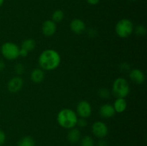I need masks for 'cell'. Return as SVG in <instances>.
<instances>
[{
	"label": "cell",
	"instance_id": "27",
	"mask_svg": "<svg viewBox=\"0 0 147 146\" xmlns=\"http://www.w3.org/2000/svg\"><path fill=\"white\" fill-rule=\"evenodd\" d=\"M97 146H109V143L106 140H105L104 138L100 139V140L98 141Z\"/></svg>",
	"mask_w": 147,
	"mask_h": 146
},
{
	"label": "cell",
	"instance_id": "31",
	"mask_svg": "<svg viewBox=\"0 0 147 146\" xmlns=\"http://www.w3.org/2000/svg\"><path fill=\"white\" fill-rule=\"evenodd\" d=\"M4 2V0H0V7L3 5Z\"/></svg>",
	"mask_w": 147,
	"mask_h": 146
},
{
	"label": "cell",
	"instance_id": "19",
	"mask_svg": "<svg viewBox=\"0 0 147 146\" xmlns=\"http://www.w3.org/2000/svg\"><path fill=\"white\" fill-rule=\"evenodd\" d=\"M80 146H94L95 142L93 137L89 135H86L80 138Z\"/></svg>",
	"mask_w": 147,
	"mask_h": 146
},
{
	"label": "cell",
	"instance_id": "2",
	"mask_svg": "<svg viewBox=\"0 0 147 146\" xmlns=\"http://www.w3.org/2000/svg\"><path fill=\"white\" fill-rule=\"evenodd\" d=\"M78 119V117L76 112L69 108L61 110L57 116V121L59 125L63 128L68 130L76 127Z\"/></svg>",
	"mask_w": 147,
	"mask_h": 146
},
{
	"label": "cell",
	"instance_id": "16",
	"mask_svg": "<svg viewBox=\"0 0 147 146\" xmlns=\"http://www.w3.org/2000/svg\"><path fill=\"white\" fill-rule=\"evenodd\" d=\"M35 47L36 42L34 41V40H33V39H26L22 43L21 48L24 49L28 52H30L33 51L34 50V48H35Z\"/></svg>",
	"mask_w": 147,
	"mask_h": 146
},
{
	"label": "cell",
	"instance_id": "17",
	"mask_svg": "<svg viewBox=\"0 0 147 146\" xmlns=\"http://www.w3.org/2000/svg\"><path fill=\"white\" fill-rule=\"evenodd\" d=\"M17 146H35V141L31 136H24L19 140Z\"/></svg>",
	"mask_w": 147,
	"mask_h": 146
},
{
	"label": "cell",
	"instance_id": "15",
	"mask_svg": "<svg viewBox=\"0 0 147 146\" xmlns=\"http://www.w3.org/2000/svg\"><path fill=\"white\" fill-rule=\"evenodd\" d=\"M113 106L116 113H122L126 110L127 102L125 98H116Z\"/></svg>",
	"mask_w": 147,
	"mask_h": 146
},
{
	"label": "cell",
	"instance_id": "18",
	"mask_svg": "<svg viewBox=\"0 0 147 146\" xmlns=\"http://www.w3.org/2000/svg\"><path fill=\"white\" fill-rule=\"evenodd\" d=\"M64 12L62 10L57 9L53 12V15H52V20L56 24L59 22H61L64 19Z\"/></svg>",
	"mask_w": 147,
	"mask_h": 146
},
{
	"label": "cell",
	"instance_id": "22",
	"mask_svg": "<svg viewBox=\"0 0 147 146\" xmlns=\"http://www.w3.org/2000/svg\"><path fill=\"white\" fill-rule=\"evenodd\" d=\"M14 70L17 75H22V74H24V71H25V67L22 63H17L14 66Z\"/></svg>",
	"mask_w": 147,
	"mask_h": 146
},
{
	"label": "cell",
	"instance_id": "9",
	"mask_svg": "<svg viewBox=\"0 0 147 146\" xmlns=\"http://www.w3.org/2000/svg\"><path fill=\"white\" fill-rule=\"evenodd\" d=\"M57 31V24L52 19L44 21L42 26V32L45 37H52Z\"/></svg>",
	"mask_w": 147,
	"mask_h": 146
},
{
	"label": "cell",
	"instance_id": "20",
	"mask_svg": "<svg viewBox=\"0 0 147 146\" xmlns=\"http://www.w3.org/2000/svg\"><path fill=\"white\" fill-rule=\"evenodd\" d=\"M111 92L110 90L108 88H106V87H101L98 90V94L100 97L103 99H108L111 96Z\"/></svg>",
	"mask_w": 147,
	"mask_h": 146
},
{
	"label": "cell",
	"instance_id": "21",
	"mask_svg": "<svg viewBox=\"0 0 147 146\" xmlns=\"http://www.w3.org/2000/svg\"><path fill=\"white\" fill-rule=\"evenodd\" d=\"M134 31H135L136 35L139 36V37H143V36L146 35V27L142 25V24H139V25L136 26L135 29H134Z\"/></svg>",
	"mask_w": 147,
	"mask_h": 146
},
{
	"label": "cell",
	"instance_id": "11",
	"mask_svg": "<svg viewBox=\"0 0 147 146\" xmlns=\"http://www.w3.org/2000/svg\"><path fill=\"white\" fill-rule=\"evenodd\" d=\"M129 78L135 84H140L144 82L145 74L139 69H133L129 71Z\"/></svg>",
	"mask_w": 147,
	"mask_h": 146
},
{
	"label": "cell",
	"instance_id": "7",
	"mask_svg": "<svg viewBox=\"0 0 147 146\" xmlns=\"http://www.w3.org/2000/svg\"><path fill=\"white\" fill-rule=\"evenodd\" d=\"M92 106L86 100H81L78 102L76 107V114L80 117L88 118L92 114Z\"/></svg>",
	"mask_w": 147,
	"mask_h": 146
},
{
	"label": "cell",
	"instance_id": "1",
	"mask_svg": "<svg viewBox=\"0 0 147 146\" xmlns=\"http://www.w3.org/2000/svg\"><path fill=\"white\" fill-rule=\"evenodd\" d=\"M61 62V57L56 50L47 49L40 54L38 63L40 68L43 70L51 71L57 69Z\"/></svg>",
	"mask_w": 147,
	"mask_h": 146
},
{
	"label": "cell",
	"instance_id": "12",
	"mask_svg": "<svg viewBox=\"0 0 147 146\" xmlns=\"http://www.w3.org/2000/svg\"><path fill=\"white\" fill-rule=\"evenodd\" d=\"M99 114L102 117L104 118H111L113 116L115 115L116 112H115L113 106L112 104L106 103L100 106L99 109Z\"/></svg>",
	"mask_w": 147,
	"mask_h": 146
},
{
	"label": "cell",
	"instance_id": "13",
	"mask_svg": "<svg viewBox=\"0 0 147 146\" xmlns=\"http://www.w3.org/2000/svg\"><path fill=\"white\" fill-rule=\"evenodd\" d=\"M81 138V133L80 130L76 127L70 129L67 135V139L68 142L71 144H76L80 141Z\"/></svg>",
	"mask_w": 147,
	"mask_h": 146
},
{
	"label": "cell",
	"instance_id": "14",
	"mask_svg": "<svg viewBox=\"0 0 147 146\" xmlns=\"http://www.w3.org/2000/svg\"><path fill=\"white\" fill-rule=\"evenodd\" d=\"M30 79L34 83H40L44 80L45 72L41 68H35L30 73Z\"/></svg>",
	"mask_w": 147,
	"mask_h": 146
},
{
	"label": "cell",
	"instance_id": "6",
	"mask_svg": "<svg viewBox=\"0 0 147 146\" xmlns=\"http://www.w3.org/2000/svg\"><path fill=\"white\" fill-rule=\"evenodd\" d=\"M92 133L96 137L99 139L105 138L109 134V127L107 125L102 121H96L92 125Z\"/></svg>",
	"mask_w": 147,
	"mask_h": 146
},
{
	"label": "cell",
	"instance_id": "29",
	"mask_svg": "<svg viewBox=\"0 0 147 146\" xmlns=\"http://www.w3.org/2000/svg\"><path fill=\"white\" fill-rule=\"evenodd\" d=\"M87 2L90 5H96L100 2V0H87Z\"/></svg>",
	"mask_w": 147,
	"mask_h": 146
},
{
	"label": "cell",
	"instance_id": "10",
	"mask_svg": "<svg viewBox=\"0 0 147 146\" xmlns=\"http://www.w3.org/2000/svg\"><path fill=\"white\" fill-rule=\"evenodd\" d=\"M70 30L76 34H81L86 31V25L84 21L80 19H74L70 24Z\"/></svg>",
	"mask_w": 147,
	"mask_h": 146
},
{
	"label": "cell",
	"instance_id": "8",
	"mask_svg": "<svg viewBox=\"0 0 147 146\" xmlns=\"http://www.w3.org/2000/svg\"><path fill=\"white\" fill-rule=\"evenodd\" d=\"M24 85V81L23 79L20 76H15L9 80L7 83V89L10 92H18Z\"/></svg>",
	"mask_w": 147,
	"mask_h": 146
},
{
	"label": "cell",
	"instance_id": "23",
	"mask_svg": "<svg viewBox=\"0 0 147 146\" xmlns=\"http://www.w3.org/2000/svg\"><path fill=\"white\" fill-rule=\"evenodd\" d=\"M119 70L122 72H129L131 70V65L127 62H123L119 65Z\"/></svg>",
	"mask_w": 147,
	"mask_h": 146
},
{
	"label": "cell",
	"instance_id": "24",
	"mask_svg": "<svg viewBox=\"0 0 147 146\" xmlns=\"http://www.w3.org/2000/svg\"><path fill=\"white\" fill-rule=\"evenodd\" d=\"M88 125V121L86 120V118H83V117H80L79 119H78L77 121V125L78 127H86Z\"/></svg>",
	"mask_w": 147,
	"mask_h": 146
},
{
	"label": "cell",
	"instance_id": "4",
	"mask_svg": "<svg viewBox=\"0 0 147 146\" xmlns=\"http://www.w3.org/2000/svg\"><path fill=\"white\" fill-rule=\"evenodd\" d=\"M134 27L132 21L128 19H122L116 24L115 31L121 38H127L133 33Z\"/></svg>",
	"mask_w": 147,
	"mask_h": 146
},
{
	"label": "cell",
	"instance_id": "25",
	"mask_svg": "<svg viewBox=\"0 0 147 146\" xmlns=\"http://www.w3.org/2000/svg\"><path fill=\"white\" fill-rule=\"evenodd\" d=\"M87 34L90 38H94V37H96L97 36L98 31L94 28H90L88 30Z\"/></svg>",
	"mask_w": 147,
	"mask_h": 146
},
{
	"label": "cell",
	"instance_id": "32",
	"mask_svg": "<svg viewBox=\"0 0 147 146\" xmlns=\"http://www.w3.org/2000/svg\"><path fill=\"white\" fill-rule=\"evenodd\" d=\"M129 1H136V0H129Z\"/></svg>",
	"mask_w": 147,
	"mask_h": 146
},
{
	"label": "cell",
	"instance_id": "5",
	"mask_svg": "<svg viewBox=\"0 0 147 146\" xmlns=\"http://www.w3.org/2000/svg\"><path fill=\"white\" fill-rule=\"evenodd\" d=\"M20 47L15 43L11 42H4L1 47V53L7 60H14L18 58Z\"/></svg>",
	"mask_w": 147,
	"mask_h": 146
},
{
	"label": "cell",
	"instance_id": "26",
	"mask_svg": "<svg viewBox=\"0 0 147 146\" xmlns=\"http://www.w3.org/2000/svg\"><path fill=\"white\" fill-rule=\"evenodd\" d=\"M6 141V134L2 130L0 129V146L2 145Z\"/></svg>",
	"mask_w": 147,
	"mask_h": 146
},
{
	"label": "cell",
	"instance_id": "28",
	"mask_svg": "<svg viewBox=\"0 0 147 146\" xmlns=\"http://www.w3.org/2000/svg\"><path fill=\"white\" fill-rule=\"evenodd\" d=\"M28 52L27 50H25L23 48H20V53H19V56L22 57H26L28 54Z\"/></svg>",
	"mask_w": 147,
	"mask_h": 146
},
{
	"label": "cell",
	"instance_id": "3",
	"mask_svg": "<svg viewBox=\"0 0 147 146\" xmlns=\"http://www.w3.org/2000/svg\"><path fill=\"white\" fill-rule=\"evenodd\" d=\"M130 93V86L126 79L119 77L116 79L112 86V94L116 98H126Z\"/></svg>",
	"mask_w": 147,
	"mask_h": 146
},
{
	"label": "cell",
	"instance_id": "30",
	"mask_svg": "<svg viewBox=\"0 0 147 146\" xmlns=\"http://www.w3.org/2000/svg\"><path fill=\"white\" fill-rule=\"evenodd\" d=\"M6 67L5 63L4 62L3 60H0V71H2L3 70H4Z\"/></svg>",
	"mask_w": 147,
	"mask_h": 146
}]
</instances>
